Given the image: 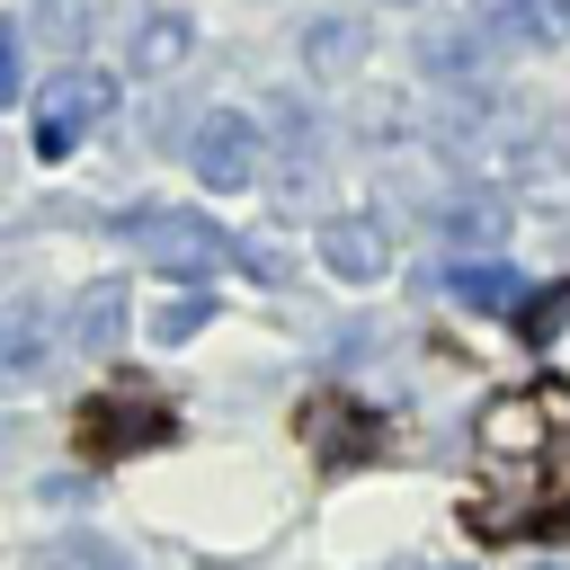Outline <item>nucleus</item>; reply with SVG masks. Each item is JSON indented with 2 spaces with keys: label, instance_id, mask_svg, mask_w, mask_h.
Listing matches in <instances>:
<instances>
[{
  "label": "nucleus",
  "instance_id": "obj_16",
  "mask_svg": "<svg viewBox=\"0 0 570 570\" xmlns=\"http://www.w3.org/2000/svg\"><path fill=\"white\" fill-rule=\"evenodd\" d=\"M36 36H53L62 53H80L98 36V0H36Z\"/></svg>",
  "mask_w": 570,
  "mask_h": 570
},
{
  "label": "nucleus",
  "instance_id": "obj_10",
  "mask_svg": "<svg viewBox=\"0 0 570 570\" xmlns=\"http://www.w3.org/2000/svg\"><path fill=\"white\" fill-rule=\"evenodd\" d=\"M365 53H374L365 18H312V27H303V62H312L321 80H347V71H356Z\"/></svg>",
  "mask_w": 570,
  "mask_h": 570
},
{
  "label": "nucleus",
  "instance_id": "obj_25",
  "mask_svg": "<svg viewBox=\"0 0 570 570\" xmlns=\"http://www.w3.org/2000/svg\"><path fill=\"white\" fill-rule=\"evenodd\" d=\"M401 9H410V0H401Z\"/></svg>",
  "mask_w": 570,
  "mask_h": 570
},
{
  "label": "nucleus",
  "instance_id": "obj_3",
  "mask_svg": "<svg viewBox=\"0 0 570 570\" xmlns=\"http://www.w3.org/2000/svg\"><path fill=\"white\" fill-rule=\"evenodd\" d=\"M187 160H196V178H205V187H249V169H258V125H249V116H232V107L196 116Z\"/></svg>",
  "mask_w": 570,
  "mask_h": 570
},
{
  "label": "nucleus",
  "instance_id": "obj_11",
  "mask_svg": "<svg viewBox=\"0 0 570 570\" xmlns=\"http://www.w3.org/2000/svg\"><path fill=\"white\" fill-rule=\"evenodd\" d=\"M436 223L463 240V249H481V258H499V240H508V196H490V187H472V196H454V205H436Z\"/></svg>",
  "mask_w": 570,
  "mask_h": 570
},
{
  "label": "nucleus",
  "instance_id": "obj_19",
  "mask_svg": "<svg viewBox=\"0 0 570 570\" xmlns=\"http://www.w3.org/2000/svg\"><path fill=\"white\" fill-rule=\"evenodd\" d=\"M525 517H534L525 490H490V499H472V525H481V534H517Z\"/></svg>",
  "mask_w": 570,
  "mask_h": 570
},
{
  "label": "nucleus",
  "instance_id": "obj_17",
  "mask_svg": "<svg viewBox=\"0 0 570 570\" xmlns=\"http://www.w3.org/2000/svg\"><path fill=\"white\" fill-rule=\"evenodd\" d=\"M0 356H9V374H36L45 365V312L36 303H9V347Z\"/></svg>",
  "mask_w": 570,
  "mask_h": 570
},
{
  "label": "nucleus",
  "instance_id": "obj_2",
  "mask_svg": "<svg viewBox=\"0 0 570 570\" xmlns=\"http://www.w3.org/2000/svg\"><path fill=\"white\" fill-rule=\"evenodd\" d=\"M107 71H62V80H45L36 89V151H71L98 116H107Z\"/></svg>",
  "mask_w": 570,
  "mask_h": 570
},
{
  "label": "nucleus",
  "instance_id": "obj_18",
  "mask_svg": "<svg viewBox=\"0 0 570 570\" xmlns=\"http://www.w3.org/2000/svg\"><path fill=\"white\" fill-rule=\"evenodd\" d=\"M205 321H214V303H205V294H178V303H160V321H151V338H160V347H178V338H196Z\"/></svg>",
  "mask_w": 570,
  "mask_h": 570
},
{
  "label": "nucleus",
  "instance_id": "obj_20",
  "mask_svg": "<svg viewBox=\"0 0 570 570\" xmlns=\"http://www.w3.org/2000/svg\"><path fill=\"white\" fill-rule=\"evenodd\" d=\"M240 267H249L258 285H285V267H294V258H285V232H249V240H240Z\"/></svg>",
  "mask_w": 570,
  "mask_h": 570
},
{
  "label": "nucleus",
  "instance_id": "obj_14",
  "mask_svg": "<svg viewBox=\"0 0 570 570\" xmlns=\"http://www.w3.org/2000/svg\"><path fill=\"white\" fill-rule=\"evenodd\" d=\"M71 338H80V347H116V338H125V276H98V285L71 303Z\"/></svg>",
  "mask_w": 570,
  "mask_h": 570
},
{
  "label": "nucleus",
  "instance_id": "obj_8",
  "mask_svg": "<svg viewBox=\"0 0 570 570\" xmlns=\"http://www.w3.org/2000/svg\"><path fill=\"white\" fill-rule=\"evenodd\" d=\"M508 45H570V0H472Z\"/></svg>",
  "mask_w": 570,
  "mask_h": 570
},
{
  "label": "nucleus",
  "instance_id": "obj_23",
  "mask_svg": "<svg viewBox=\"0 0 570 570\" xmlns=\"http://www.w3.org/2000/svg\"><path fill=\"white\" fill-rule=\"evenodd\" d=\"M543 410H552V428H570V383H543Z\"/></svg>",
  "mask_w": 570,
  "mask_h": 570
},
{
  "label": "nucleus",
  "instance_id": "obj_13",
  "mask_svg": "<svg viewBox=\"0 0 570 570\" xmlns=\"http://www.w3.org/2000/svg\"><path fill=\"white\" fill-rule=\"evenodd\" d=\"M419 71L445 80V89H472V80H481V45H472L463 27H428V36H419Z\"/></svg>",
  "mask_w": 570,
  "mask_h": 570
},
{
  "label": "nucleus",
  "instance_id": "obj_6",
  "mask_svg": "<svg viewBox=\"0 0 570 570\" xmlns=\"http://www.w3.org/2000/svg\"><path fill=\"white\" fill-rule=\"evenodd\" d=\"M419 285H436V294H454V303H472V312H517V303H525V276H517L508 258H454V267H436V276H419Z\"/></svg>",
  "mask_w": 570,
  "mask_h": 570
},
{
  "label": "nucleus",
  "instance_id": "obj_12",
  "mask_svg": "<svg viewBox=\"0 0 570 570\" xmlns=\"http://www.w3.org/2000/svg\"><path fill=\"white\" fill-rule=\"evenodd\" d=\"M187 53H196V27H187V18L151 9V18L134 27V71H151V80H160V71H178Z\"/></svg>",
  "mask_w": 570,
  "mask_h": 570
},
{
  "label": "nucleus",
  "instance_id": "obj_1",
  "mask_svg": "<svg viewBox=\"0 0 570 570\" xmlns=\"http://www.w3.org/2000/svg\"><path fill=\"white\" fill-rule=\"evenodd\" d=\"M116 232L160 267V276H214L223 258H240V240H223L205 214L187 205H142V214H116Z\"/></svg>",
  "mask_w": 570,
  "mask_h": 570
},
{
  "label": "nucleus",
  "instance_id": "obj_15",
  "mask_svg": "<svg viewBox=\"0 0 570 570\" xmlns=\"http://www.w3.org/2000/svg\"><path fill=\"white\" fill-rule=\"evenodd\" d=\"M303 436H312L321 454H347V445L365 454V445H374V419L347 410V401H312V410H303Z\"/></svg>",
  "mask_w": 570,
  "mask_h": 570
},
{
  "label": "nucleus",
  "instance_id": "obj_9",
  "mask_svg": "<svg viewBox=\"0 0 570 570\" xmlns=\"http://www.w3.org/2000/svg\"><path fill=\"white\" fill-rule=\"evenodd\" d=\"M321 258H330V276H347V285H374L392 249H383V232H374V223L338 214V223H321Z\"/></svg>",
  "mask_w": 570,
  "mask_h": 570
},
{
  "label": "nucleus",
  "instance_id": "obj_7",
  "mask_svg": "<svg viewBox=\"0 0 570 570\" xmlns=\"http://www.w3.org/2000/svg\"><path fill=\"white\" fill-rule=\"evenodd\" d=\"M267 142H276L285 178L303 187V178H312V160H321V116H312L294 89H276V98H267Z\"/></svg>",
  "mask_w": 570,
  "mask_h": 570
},
{
  "label": "nucleus",
  "instance_id": "obj_22",
  "mask_svg": "<svg viewBox=\"0 0 570 570\" xmlns=\"http://www.w3.org/2000/svg\"><path fill=\"white\" fill-rule=\"evenodd\" d=\"M27 71H18V27H0V98H18Z\"/></svg>",
  "mask_w": 570,
  "mask_h": 570
},
{
  "label": "nucleus",
  "instance_id": "obj_5",
  "mask_svg": "<svg viewBox=\"0 0 570 570\" xmlns=\"http://www.w3.org/2000/svg\"><path fill=\"white\" fill-rule=\"evenodd\" d=\"M543 436H552L543 392H499V401L481 410V454H490V463H534Z\"/></svg>",
  "mask_w": 570,
  "mask_h": 570
},
{
  "label": "nucleus",
  "instance_id": "obj_4",
  "mask_svg": "<svg viewBox=\"0 0 570 570\" xmlns=\"http://www.w3.org/2000/svg\"><path fill=\"white\" fill-rule=\"evenodd\" d=\"M160 436H169V410L142 383H116V392L89 401V445L98 454H134V445H160Z\"/></svg>",
  "mask_w": 570,
  "mask_h": 570
},
{
  "label": "nucleus",
  "instance_id": "obj_21",
  "mask_svg": "<svg viewBox=\"0 0 570 570\" xmlns=\"http://www.w3.org/2000/svg\"><path fill=\"white\" fill-rule=\"evenodd\" d=\"M53 570H116L107 543H53Z\"/></svg>",
  "mask_w": 570,
  "mask_h": 570
},
{
  "label": "nucleus",
  "instance_id": "obj_24",
  "mask_svg": "<svg viewBox=\"0 0 570 570\" xmlns=\"http://www.w3.org/2000/svg\"><path fill=\"white\" fill-rule=\"evenodd\" d=\"M454 570H463V561H454Z\"/></svg>",
  "mask_w": 570,
  "mask_h": 570
}]
</instances>
